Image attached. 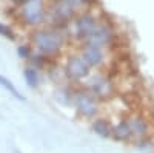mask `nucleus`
I'll return each instance as SVG.
<instances>
[{
    "label": "nucleus",
    "mask_w": 154,
    "mask_h": 153,
    "mask_svg": "<svg viewBox=\"0 0 154 153\" xmlns=\"http://www.w3.org/2000/svg\"><path fill=\"white\" fill-rule=\"evenodd\" d=\"M86 82V91H89L96 99H106L112 94L114 85L108 79V76L103 74H89Z\"/></svg>",
    "instance_id": "obj_3"
},
{
    "label": "nucleus",
    "mask_w": 154,
    "mask_h": 153,
    "mask_svg": "<svg viewBox=\"0 0 154 153\" xmlns=\"http://www.w3.org/2000/svg\"><path fill=\"white\" fill-rule=\"evenodd\" d=\"M59 2H62L63 5H66L69 9H72L75 12L77 9H82L85 5H88L89 2H93V0H59Z\"/></svg>",
    "instance_id": "obj_15"
},
{
    "label": "nucleus",
    "mask_w": 154,
    "mask_h": 153,
    "mask_svg": "<svg viewBox=\"0 0 154 153\" xmlns=\"http://www.w3.org/2000/svg\"><path fill=\"white\" fill-rule=\"evenodd\" d=\"M128 125H130V130H131V136H145L146 133V121L142 116H131L130 119L126 121Z\"/></svg>",
    "instance_id": "obj_10"
},
{
    "label": "nucleus",
    "mask_w": 154,
    "mask_h": 153,
    "mask_svg": "<svg viewBox=\"0 0 154 153\" xmlns=\"http://www.w3.org/2000/svg\"><path fill=\"white\" fill-rule=\"evenodd\" d=\"M31 42L38 54L53 56L62 49L65 37L57 28H40L32 33Z\"/></svg>",
    "instance_id": "obj_1"
},
{
    "label": "nucleus",
    "mask_w": 154,
    "mask_h": 153,
    "mask_svg": "<svg viewBox=\"0 0 154 153\" xmlns=\"http://www.w3.org/2000/svg\"><path fill=\"white\" fill-rule=\"evenodd\" d=\"M100 23V20L89 14V12H83V14H79L74 20V33H75V37L79 40L85 42L89 36L94 33V30L97 28V25Z\"/></svg>",
    "instance_id": "obj_5"
},
{
    "label": "nucleus",
    "mask_w": 154,
    "mask_h": 153,
    "mask_svg": "<svg viewBox=\"0 0 154 153\" xmlns=\"http://www.w3.org/2000/svg\"><path fill=\"white\" fill-rule=\"evenodd\" d=\"M25 2V0H14V3H17V5H22Z\"/></svg>",
    "instance_id": "obj_18"
},
{
    "label": "nucleus",
    "mask_w": 154,
    "mask_h": 153,
    "mask_svg": "<svg viewBox=\"0 0 154 153\" xmlns=\"http://www.w3.org/2000/svg\"><path fill=\"white\" fill-rule=\"evenodd\" d=\"M65 71L68 78L72 81H83L91 74V67L85 62L82 56H71L66 62Z\"/></svg>",
    "instance_id": "obj_6"
},
{
    "label": "nucleus",
    "mask_w": 154,
    "mask_h": 153,
    "mask_svg": "<svg viewBox=\"0 0 154 153\" xmlns=\"http://www.w3.org/2000/svg\"><path fill=\"white\" fill-rule=\"evenodd\" d=\"M31 54H32V49H31L29 46H26V45L19 46V56H20L22 59H29Z\"/></svg>",
    "instance_id": "obj_17"
},
{
    "label": "nucleus",
    "mask_w": 154,
    "mask_h": 153,
    "mask_svg": "<svg viewBox=\"0 0 154 153\" xmlns=\"http://www.w3.org/2000/svg\"><path fill=\"white\" fill-rule=\"evenodd\" d=\"M23 76H25V81H26V84H28L31 88H37L38 84H40V76H38V73H37V70H35L34 67L25 68Z\"/></svg>",
    "instance_id": "obj_13"
},
{
    "label": "nucleus",
    "mask_w": 154,
    "mask_h": 153,
    "mask_svg": "<svg viewBox=\"0 0 154 153\" xmlns=\"http://www.w3.org/2000/svg\"><path fill=\"white\" fill-rule=\"evenodd\" d=\"M112 136H116L117 139H122V141H125V139H128V138H131V130H130L128 122L126 121H120L112 129Z\"/></svg>",
    "instance_id": "obj_12"
},
{
    "label": "nucleus",
    "mask_w": 154,
    "mask_h": 153,
    "mask_svg": "<svg viewBox=\"0 0 154 153\" xmlns=\"http://www.w3.org/2000/svg\"><path fill=\"white\" fill-rule=\"evenodd\" d=\"M45 0H25L20 5V20L26 27H40L46 19Z\"/></svg>",
    "instance_id": "obj_2"
},
{
    "label": "nucleus",
    "mask_w": 154,
    "mask_h": 153,
    "mask_svg": "<svg viewBox=\"0 0 154 153\" xmlns=\"http://www.w3.org/2000/svg\"><path fill=\"white\" fill-rule=\"evenodd\" d=\"M112 39H114V30H112V27L109 23L100 22L97 25V28L94 30V33L89 36L83 43H93V45L105 48L106 45H109L112 42Z\"/></svg>",
    "instance_id": "obj_7"
},
{
    "label": "nucleus",
    "mask_w": 154,
    "mask_h": 153,
    "mask_svg": "<svg viewBox=\"0 0 154 153\" xmlns=\"http://www.w3.org/2000/svg\"><path fill=\"white\" fill-rule=\"evenodd\" d=\"M82 57L91 68H99L105 63L106 53H105V48H102V46H97L93 43H83Z\"/></svg>",
    "instance_id": "obj_8"
},
{
    "label": "nucleus",
    "mask_w": 154,
    "mask_h": 153,
    "mask_svg": "<svg viewBox=\"0 0 154 153\" xmlns=\"http://www.w3.org/2000/svg\"><path fill=\"white\" fill-rule=\"evenodd\" d=\"M0 87H3L5 90H8V91H9L12 96H16L19 100H25V97H23V96H22V94L17 91V88L14 87V84H12V82H9L8 79H5L3 76H0Z\"/></svg>",
    "instance_id": "obj_14"
},
{
    "label": "nucleus",
    "mask_w": 154,
    "mask_h": 153,
    "mask_svg": "<svg viewBox=\"0 0 154 153\" xmlns=\"http://www.w3.org/2000/svg\"><path fill=\"white\" fill-rule=\"evenodd\" d=\"M72 102L75 110L79 111V114H82L83 118H94L97 111H99V105H97V99L89 93V91H79L72 96Z\"/></svg>",
    "instance_id": "obj_4"
},
{
    "label": "nucleus",
    "mask_w": 154,
    "mask_h": 153,
    "mask_svg": "<svg viewBox=\"0 0 154 153\" xmlns=\"http://www.w3.org/2000/svg\"><path fill=\"white\" fill-rule=\"evenodd\" d=\"M93 130L100 136V138H109L112 136V129L108 121L105 119H96L93 124Z\"/></svg>",
    "instance_id": "obj_11"
},
{
    "label": "nucleus",
    "mask_w": 154,
    "mask_h": 153,
    "mask_svg": "<svg viewBox=\"0 0 154 153\" xmlns=\"http://www.w3.org/2000/svg\"><path fill=\"white\" fill-rule=\"evenodd\" d=\"M49 16H51V19H53V22L56 25L63 27V25H66L72 19L74 11L69 9L66 5H63L62 2H59V0H57V2L54 3V6L51 8V11H49Z\"/></svg>",
    "instance_id": "obj_9"
},
{
    "label": "nucleus",
    "mask_w": 154,
    "mask_h": 153,
    "mask_svg": "<svg viewBox=\"0 0 154 153\" xmlns=\"http://www.w3.org/2000/svg\"><path fill=\"white\" fill-rule=\"evenodd\" d=\"M0 36H3V37H6V39H16V36H14V33H12V30L8 27V25H3V23H0Z\"/></svg>",
    "instance_id": "obj_16"
}]
</instances>
